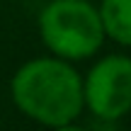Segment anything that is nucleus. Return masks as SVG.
Wrapping results in <instances>:
<instances>
[{
  "mask_svg": "<svg viewBox=\"0 0 131 131\" xmlns=\"http://www.w3.org/2000/svg\"><path fill=\"white\" fill-rule=\"evenodd\" d=\"M83 97L95 117H124L131 109V58L107 56L97 61L83 83Z\"/></svg>",
  "mask_w": 131,
  "mask_h": 131,
  "instance_id": "7ed1b4c3",
  "label": "nucleus"
},
{
  "mask_svg": "<svg viewBox=\"0 0 131 131\" xmlns=\"http://www.w3.org/2000/svg\"><path fill=\"white\" fill-rule=\"evenodd\" d=\"M12 100L29 119L44 126H63L83 112V80L61 58H34L12 78Z\"/></svg>",
  "mask_w": 131,
  "mask_h": 131,
  "instance_id": "f257e3e1",
  "label": "nucleus"
},
{
  "mask_svg": "<svg viewBox=\"0 0 131 131\" xmlns=\"http://www.w3.org/2000/svg\"><path fill=\"white\" fill-rule=\"evenodd\" d=\"M97 12L104 34L124 46H131V0H102Z\"/></svg>",
  "mask_w": 131,
  "mask_h": 131,
  "instance_id": "20e7f679",
  "label": "nucleus"
},
{
  "mask_svg": "<svg viewBox=\"0 0 131 131\" xmlns=\"http://www.w3.org/2000/svg\"><path fill=\"white\" fill-rule=\"evenodd\" d=\"M56 131H85V129L83 126H75V124L70 122V124H63V126H56Z\"/></svg>",
  "mask_w": 131,
  "mask_h": 131,
  "instance_id": "39448f33",
  "label": "nucleus"
},
{
  "mask_svg": "<svg viewBox=\"0 0 131 131\" xmlns=\"http://www.w3.org/2000/svg\"><path fill=\"white\" fill-rule=\"evenodd\" d=\"M41 39L58 58L83 61L104 41L100 12L88 0H53L39 17Z\"/></svg>",
  "mask_w": 131,
  "mask_h": 131,
  "instance_id": "f03ea898",
  "label": "nucleus"
}]
</instances>
